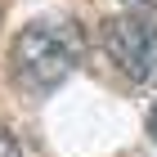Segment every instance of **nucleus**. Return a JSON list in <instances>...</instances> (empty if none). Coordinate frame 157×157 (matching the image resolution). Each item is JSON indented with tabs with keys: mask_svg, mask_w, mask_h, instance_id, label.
<instances>
[{
	"mask_svg": "<svg viewBox=\"0 0 157 157\" xmlns=\"http://www.w3.org/2000/svg\"><path fill=\"white\" fill-rule=\"evenodd\" d=\"M85 59V36L72 18H40L27 23L9 45V72L18 90L27 94H49L59 90Z\"/></svg>",
	"mask_w": 157,
	"mask_h": 157,
	"instance_id": "f257e3e1",
	"label": "nucleus"
},
{
	"mask_svg": "<svg viewBox=\"0 0 157 157\" xmlns=\"http://www.w3.org/2000/svg\"><path fill=\"white\" fill-rule=\"evenodd\" d=\"M99 45L126 81L157 85V23L144 13H112L99 27Z\"/></svg>",
	"mask_w": 157,
	"mask_h": 157,
	"instance_id": "f03ea898",
	"label": "nucleus"
},
{
	"mask_svg": "<svg viewBox=\"0 0 157 157\" xmlns=\"http://www.w3.org/2000/svg\"><path fill=\"white\" fill-rule=\"evenodd\" d=\"M0 157H23V148H18V139L9 130H0Z\"/></svg>",
	"mask_w": 157,
	"mask_h": 157,
	"instance_id": "7ed1b4c3",
	"label": "nucleus"
},
{
	"mask_svg": "<svg viewBox=\"0 0 157 157\" xmlns=\"http://www.w3.org/2000/svg\"><path fill=\"white\" fill-rule=\"evenodd\" d=\"M148 135L157 139V103H153V112H148Z\"/></svg>",
	"mask_w": 157,
	"mask_h": 157,
	"instance_id": "20e7f679",
	"label": "nucleus"
},
{
	"mask_svg": "<svg viewBox=\"0 0 157 157\" xmlns=\"http://www.w3.org/2000/svg\"><path fill=\"white\" fill-rule=\"evenodd\" d=\"M130 5H139V9H157V0H130Z\"/></svg>",
	"mask_w": 157,
	"mask_h": 157,
	"instance_id": "39448f33",
	"label": "nucleus"
}]
</instances>
